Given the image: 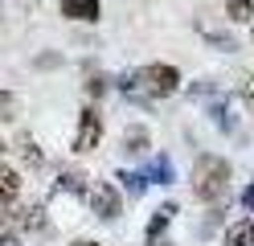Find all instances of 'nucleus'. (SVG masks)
<instances>
[{"label":"nucleus","instance_id":"nucleus-9","mask_svg":"<svg viewBox=\"0 0 254 246\" xmlns=\"http://www.w3.org/2000/svg\"><path fill=\"white\" fill-rule=\"evenodd\" d=\"M226 246H254V218H238L226 230Z\"/></svg>","mask_w":254,"mask_h":246},{"label":"nucleus","instance_id":"nucleus-15","mask_svg":"<svg viewBox=\"0 0 254 246\" xmlns=\"http://www.w3.org/2000/svg\"><path fill=\"white\" fill-rule=\"evenodd\" d=\"M17 111H21V98L12 94V90H0V123H12V119H17Z\"/></svg>","mask_w":254,"mask_h":246},{"label":"nucleus","instance_id":"nucleus-5","mask_svg":"<svg viewBox=\"0 0 254 246\" xmlns=\"http://www.w3.org/2000/svg\"><path fill=\"white\" fill-rule=\"evenodd\" d=\"M62 16L82 21V25H94L103 16V4H99V0H62Z\"/></svg>","mask_w":254,"mask_h":246},{"label":"nucleus","instance_id":"nucleus-16","mask_svg":"<svg viewBox=\"0 0 254 246\" xmlns=\"http://www.w3.org/2000/svg\"><path fill=\"white\" fill-rule=\"evenodd\" d=\"M115 180H123V189L131 193V197H144V189H148V176L144 172H119Z\"/></svg>","mask_w":254,"mask_h":246},{"label":"nucleus","instance_id":"nucleus-13","mask_svg":"<svg viewBox=\"0 0 254 246\" xmlns=\"http://www.w3.org/2000/svg\"><path fill=\"white\" fill-rule=\"evenodd\" d=\"M144 176H148V185H172V160L168 156H156L144 168Z\"/></svg>","mask_w":254,"mask_h":246},{"label":"nucleus","instance_id":"nucleus-2","mask_svg":"<svg viewBox=\"0 0 254 246\" xmlns=\"http://www.w3.org/2000/svg\"><path fill=\"white\" fill-rule=\"evenodd\" d=\"M135 78H139L144 98H168V94L181 90V70H177V66H168V62H148Z\"/></svg>","mask_w":254,"mask_h":246},{"label":"nucleus","instance_id":"nucleus-20","mask_svg":"<svg viewBox=\"0 0 254 246\" xmlns=\"http://www.w3.org/2000/svg\"><path fill=\"white\" fill-rule=\"evenodd\" d=\"M74 246H99V242H90V238H78V242H74Z\"/></svg>","mask_w":254,"mask_h":246},{"label":"nucleus","instance_id":"nucleus-11","mask_svg":"<svg viewBox=\"0 0 254 246\" xmlns=\"http://www.w3.org/2000/svg\"><path fill=\"white\" fill-rule=\"evenodd\" d=\"M148 144H152L148 127H127V131H123V152H127V156H144Z\"/></svg>","mask_w":254,"mask_h":246},{"label":"nucleus","instance_id":"nucleus-18","mask_svg":"<svg viewBox=\"0 0 254 246\" xmlns=\"http://www.w3.org/2000/svg\"><path fill=\"white\" fill-rule=\"evenodd\" d=\"M242 209H246V213H254V180L242 189Z\"/></svg>","mask_w":254,"mask_h":246},{"label":"nucleus","instance_id":"nucleus-3","mask_svg":"<svg viewBox=\"0 0 254 246\" xmlns=\"http://www.w3.org/2000/svg\"><path fill=\"white\" fill-rule=\"evenodd\" d=\"M86 201H90V213L99 222H115L119 213H123V197H119L115 185H107V180H99V185L86 189Z\"/></svg>","mask_w":254,"mask_h":246},{"label":"nucleus","instance_id":"nucleus-21","mask_svg":"<svg viewBox=\"0 0 254 246\" xmlns=\"http://www.w3.org/2000/svg\"><path fill=\"white\" fill-rule=\"evenodd\" d=\"M0 152H4V144H0Z\"/></svg>","mask_w":254,"mask_h":246},{"label":"nucleus","instance_id":"nucleus-10","mask_svg":"<svg viewBox=\"0 0 254 246\" xmlns=\"http://www.w3.org/2000/svg\"><path fill=\"white\" fill-rule=\"evenodd\" d=\"M17 152H21V164H25V168H41V164H45L41 148H37V140L29 136V131H25V136H17Z\"/></svg>","mask_w":254,"mask_h":246},{"label":"nucleus","instance_id":"nucleus-14","mask_svg":"<svg viewBox=\"0 0 254 246\" xmlns=\"http://www.w3.org/2000/svg\"><path fill=\"white\" fill-rule=\"evenodd\" d=\"M226 16H230L234 25H254V0H230Z\"/></svg>","mask_w":254,"mask_h":246},{"label":"nucleus","instance_id":"nucleus-7","mask_svg":"<svg viewBox=\"0 0 254 246\" xmlns=\"http://www.w3.org/2000/svg\"><path fill=\"white\" fill-rule=\"evenodd\" d=\"M17 197H21V172L0 160V205H17Z\"/></svg>","mask_w":254,"mask_h":246},{"label":"nucleus","instance_id":"nucleus-12","mask_svg":"<svg viewBox=\"0 0 254 246\" xmlns=\"http://www.w3.org/2000/svg\"><path fill=\"white\" fill-rule=\"evenodd\" d=\"M86 189H90V185H86V172H78V168H74V172H62L58 185H54V193H70V197H82Z\"/></svg>","mask_w":254,"mask_h":246},{"label":"nucleus","instance_id":"nucleus-8","mask_svg":"<svg viewBox=\"0 0 254 246\" xmlns=\"http://www.w3.org/2000/svg\"><path fill=\"white\" fill-rule=\"evenodd\" d=\"M17 226L25 230V234H50V218H45V205H25Z\"/></svg>","mask_w":254,"mask_h":246},{"label":"nucleus","instance_id":"nucleus-6","mask_svg":"<svg viewBox=\"0 0 254 246\" xmlns=\"http://www.w3.org/2000/svg\"><path fill=\"white\" fill-rule=\"evenodd\" d=\"M172 218H177V205H172V201L152 213V222H148V246H168V242H164V226H168Z\"/></svg>","mask_w":254,"mask_h":246},{"label":"nucleus","instance_id":"nucleus-19","mask_svg":"<svg viewBox=\"0 0 254 246\" xmlns=\"http://www.w3.org/2000/svg\"><path fill=\"white\" fill-rule=\"evenodd\" d=\"M0 246H21V238L12 234V230H0Z\"/></svg>","mask_w":254,"mask_h":246},{"label":"nucleus","instance_id":"nucleus-1","mask_svg":"<svg viewBox=\"0 0 254 246\" xmlns=\"http://www.w3.org/2000/svg\"><path fill=\"white\" fill-rule=\"evenodd\" d=\"M226 189H230V160L226 156H197V164H193L197 201H221Z\"/></svg>","mask_w":254,"mask_h":246},{"label":"nucleus","instance_id":"nucleus-4","mask_svg":"<svg viewBox=\"0 0 254 246\" xmlns=\"http://www.w3.org/2000/svg\"><path fill=\"white\" fill-rule=\"evenodd\" d=\"M99 144H103V115L94 111V107H86L82 115H78V131H74V152H78V156H86V152H94Z\"/></svg>","mask_w":254,"mask_h":246},{"label":"nucleus","instance_id":"nucleus-17","mask_svg":"<svg viewBox=\"0 0 254 246\" xmlns=\"http://www.w3.org/2000/svg\"><path fill=\"white\" fill-rule=\"evenodd\" d=\"M107 86H111V82H107L103 74H94V78L86 82V94H90V98H99V94H107Z\"/></svg>","mask_w":254,"mask_h":246}]
</instances>
